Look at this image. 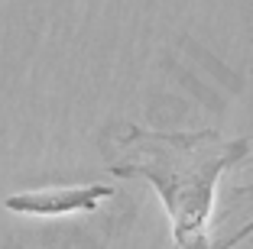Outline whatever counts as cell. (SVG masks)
I'll use <instances>...</instances> for the list:
<instances>
[{
	"label": "cell",
	"instance_id": "6da1fadb",
	"mask_svg": "<svg viewBox=\"0 0 253 249\" xmlns=\"http://www.w3.org/2000/svg\"><path fill=\"white\" fill-rule=\"evenodd\" d=\"M247 152V140H227L217 130L159 133L130 126L114 136V162L107 169L117 178H143L153 184L172 220V249H234L250 236L253 223L214 240L211 213L221 175L240 165Z\"/></svg>",
	"mask_w": 253,
	"mask_h": 249
},
{
	"label": "cell",
	"instance_id": "7a4b0ae2",
	"mask_svg": "<svg viewBox=\"0 0 253 249\" xmlns=\"http://www.w3.org/2000/svg\"><path fill=\"white\" fill-rule=\"evenodd\" d=\"M104 198H114L111 184H82V188H45V191H23L3 201V207L13 213L30 217H59V213H82L97 211Z\"/></svg>",
	"mask_w": 253,
	"mask_h": 249
}]
</instances>
